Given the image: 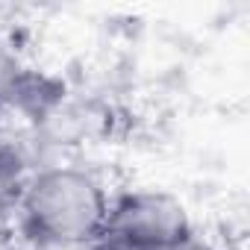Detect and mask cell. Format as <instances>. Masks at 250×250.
Listing matches in <instances>:
<instances>
[{"label": "cell", "mask_w": 250, "mask_h": 250, "mask_svg": "<svg viewBox=\"0 0 250 250\" xmlns=\"http://www.w3.org/2000/svg\"><path fill=\"white\" fill-rule=\"evenodd\" d=\"M21 212L27 238H100L109 203L88 174L53 168L24 188Z\"/></svg>", "instance_id": "obj_1"}, {"label": "cell", "mask_w": 250, "mask_h": 250, "mask_svg": "<svg viewBox=\"0 0 250 250\" xmlns=\"http://www.w3.org/2000/svg\"><path fill=\"white\" fill-rule=\"evenodd\" d=\"M191 238L186 206L168 191H133L109 206L103 224L106 250H168Z\"/></svg>", "instance_id": "obj_2"}, {"label": "cell", "mask_w": 250, "mask_h": 250, "mask_svg": "<svg viewBox=\"0 0 250 250\" xmlns=\"http://www.w3.org/2000/svg\"><path fill=\"white\" fill-rule=\"evenodd\" d=\"M24 250H106L100 238H27Z\"/></svg>", "instance_id": "obj_3"}, {"label": "cell", "mask_w": 250, "mask_h": 250, "mask_svg": "<svg viewBox=\"0 0 250 250\" xmlns=\"http://www.w3.org/2000/svg\"><path fill=\"white\" fill-rule=\"evenodd\" d=\"M9 241V200H0V244Z\"/></svg>", "instance_id": "obj_4"}, {"label": "cell", "mask_w": 250, "mask_h": 250, "mask_svg": "<svg viewBox=\"0 0 250 250\" xmlns=\"http://www.w3.org/2000/svg\"><path fill=\"white\" fill-rule=\"evenodd\" d=\"M168 250H212L209 244H200V241H194V238H188V241H183V244H177V247H168Z\"/></svg>", "instance_id": "obj_5"}, {"label": "cell", "mask_w": 250, "mask_h": 250, "mask_svg": "<svg viewBox=\"0 0 250 250\" xmlns=\"http://www.w3.org/2000/svg\"><path fill=\"white\" fill-rule=\"evenodd\" d=\"M0 250H24V247H21V244H9V241H6V244H0Z\"/></svg>", "instance_id": "obj_6"}]
</instances>
